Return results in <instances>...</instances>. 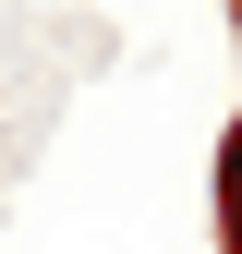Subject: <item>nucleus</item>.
I'll list each match as a JSON object with an SVG mask.
<instances>
[{
	"label": "nucleus",
	"mask_w": 242,
	"mask_h": 254,
	"mask_svg": "<svg viewBox=\"0 0 242 254\" xmlns=\"http://www.w3.org/2000/svg\"><path fill=\"white\" fill-rule=\"evenodd\" d=\"M218 230H230V254H242V121H230V145H218Z\"/></svg>",
	"instance_id": "1"
}]
</instances>
